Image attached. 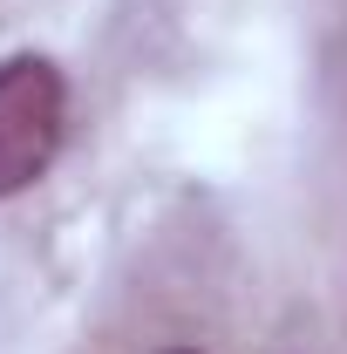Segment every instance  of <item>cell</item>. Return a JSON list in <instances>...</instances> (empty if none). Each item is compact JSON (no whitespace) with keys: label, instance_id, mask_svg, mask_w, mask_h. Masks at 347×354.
I'll list each match as a JSON object with an SVG mask.
<instances>
[{"label":"cell","instance_id":"6da1fadb","mask_svg":"<svg viewBox=\"0 0 347 354\" xmlns=\"http://www.w3.org/2000/svg\"><path fill=\"white\" fill-rule=\"evenodd\" d=\"M62 143V75L41 55L0 62V198L28 191Z\"/></svg>","mask_w":347,"mask_h":354},{"label":"cell","instance_id":"7a4b0ae2","mask_svg":"<svg viewBox=\"0 0 347 354\" xmlns=\"http://www.w3.org/2000/svg\"><path fill=\"white\" fill-rule=\"evenodd\" d=\"M177 354H191V348H177Z\"/></svg>","mask_w":347,"mask_h":354}]
</instances>
